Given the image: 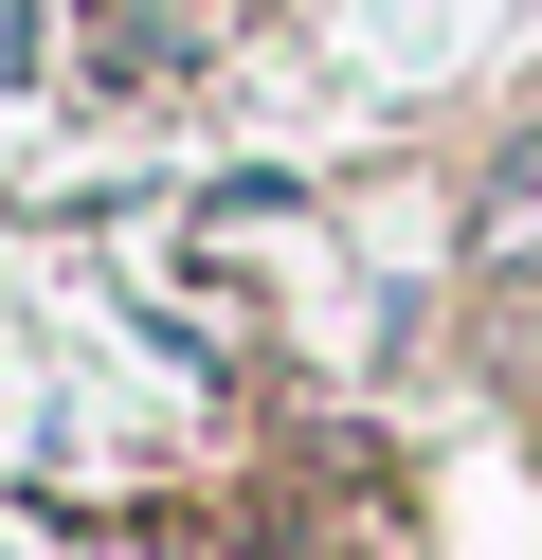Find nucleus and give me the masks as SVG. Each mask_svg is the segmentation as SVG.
<instances>
[{
    "mask_svg": "<svg viewBox=\"0 0 542 560\" xmlns=\"http://www.w3.org/2000/svg\"><path fill=\"white\" fill-rule=\"evenodd\" d=\"M488 271H542V145H506L488 182Z\"/></svg>",
    "mask_w": 542,
    "mask_h": 560,
    "instance_id": "obj_1",
    "label": "nucleus"
}]
</instances>
